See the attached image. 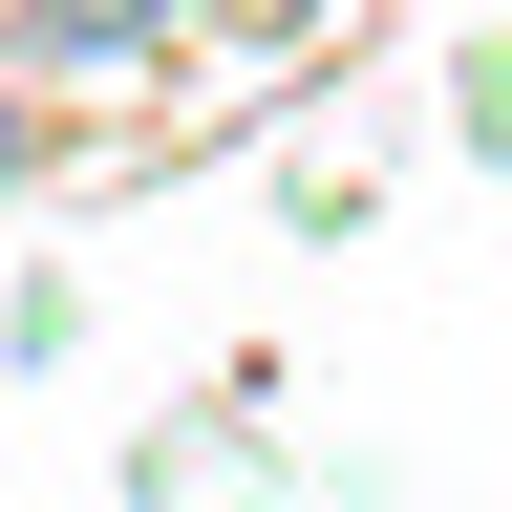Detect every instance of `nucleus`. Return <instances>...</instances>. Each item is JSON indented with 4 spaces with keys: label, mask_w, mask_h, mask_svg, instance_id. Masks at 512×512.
Masks as SVG:
<instances>
[]
</instances>
